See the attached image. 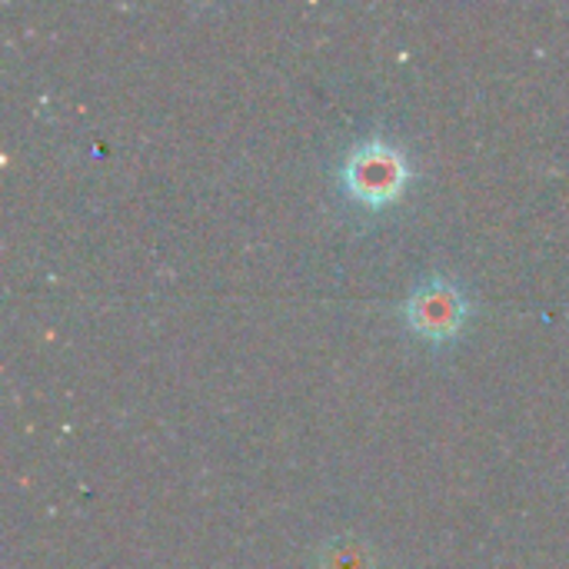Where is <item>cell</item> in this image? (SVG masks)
I'll return each mask as SVG.
<instances>
[{
	"label": "cell",
	"mask_w": 569,
	"mask_h": 569,
	"mask_svg": "<svg viewBox=\"0 0 569 569\" xmlns=\"http://www.w3.org/2000/svg\"><path fill=\"white\" fill-rule=\"evenodd\" d=\"M407 177H410V167H407L403 150H397L387 140H363L347 157V167H343L347 190L370 207L397 200L407 187Z\"/></svg>",
	"instance_id": "1"
},
{
	"label": "cell",
	"mask_w": 569,
	"mask_h": 569,
	"mask_svg": "<svg viewBox=\"0 0 569 569\" xmlns=\"http://www.w3.org/2000/svg\"><path fill=\"white\" fill-rule=\"evenodd\" d=\"M407 320H410V327L420 337L447 340V337H453L463 327V320H467V300H463V293L453 283L433 277V280H427L423 287H417L410 293V300H407Z\"/></svg>",
	"instance_id": "2"
},
{
	"label": "cell",
	"mask_w": 569,
	"mask_h": 569,
	"mask_svg": "<svg viewBox=\"0 0 569 569\" xmlns=\"http://www.w3.org/2000/svg\"><path fill=\"white\" fill-rule=\"evenodd\" d=\"M320 563L323 569H370V553L353 540H333L323 550Z\"/></svg>",
	"instance_id": "3"
}]
</instances>
